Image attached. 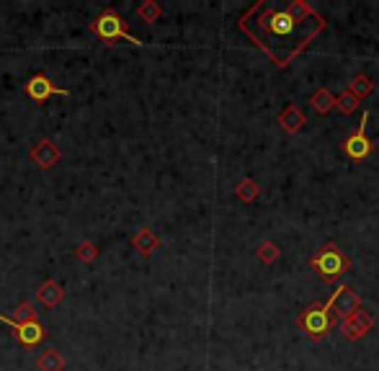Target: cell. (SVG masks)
<instances>
[{
  "mask_svg": "<svg viewBox=\"0 0 379 371\" xmlns=\"http://www.w3.org/2000/svg\"><path fill=\"white\" fill-rule=\"evenodd\" d=\"M11 320H16V322H36V320H39V314H36V309L31 307L29 302H21V304L13 309V317H11Z\"/></svg>",
  "mask_w": 379,
  "mask_h": 371,
  "instance_id": "obj_22",
  "label": "cell"
},
{
  "mask_svg": "<svg viewBox=\"0 0 379 371\" xmlns=\"http://www.w3.org/2000/svg\"><path fill=\"white\" fill-rule=\"evenodd\" d=\"M132 248H135L142 258H150L152 253L160 248V237L155 235V229L152 227H140L137 229V235L132 237Z\"/></svg>",
  "mask_w": 379,
  "mask_h": 371,
  "instance_id": "obj_11",
  "label": "cell"
},
{
  "mask_svg": "<svg viewBox=\"0 0 379 371\" xmlns=\"http://www.w3.org/2000/svg\"><path fill=\"white\" fill-rule=\"evenodd\" d=\"M91 31L98 36L101 42H106V44L129 42V44H137V47H142L145 44V42H140V39H135V36L129 34L127 23H124V18L116 13V11H103V13L96 16L94 23H91Z\"/></svg>",
  "mask_w": 379,
  "mask_h": 371,
  "instance_id": "obj_4",
  "label": "cell"
},
{
  "mask_svg": "<svg viewBox=\"0 0 379 371\" xmlns=\"http://www.w3.org/2000/svg\"><path fill=\"white\" fill-rule=\"evenodd\" d=\"M237 29L264 50L276 67H286L325 31V18L305 0H289L284 8L258 0L240 16Z\"/></svg>",
  "mask_w": 379,
  "mask_h": 371,
  "instance_id": "obj_1",
  "label": "cell"
},
{
  "mask_svg": "<svg viewBox=\"0 0 379 371\" xmlns=\"http://www.w3.org/2000/svg\"><path fill=\"white\" fill-rule=\"evenodd\" d=\"M23 93H26V98H29L31 103H47L52 96H62V98H70V91H62V88H57L50 78H47V75H44V72H36L34 78L26 83Z\"/></svg>",
  "mask_w": 379,
  "mask_h": 371,
  "instance_id": "obj_7",
  "label": "cell"
},
{
  "mask_svg": "<svg viewBox=\"0 0 379 371\" xmlns=\"http://www.w3.org/2000/svg\"><path fill=\"white\" fill-rule=\"evenodd\" d=\"M137 16H140L145 23H155V21H160L163 8H160V3H155V0H145V3L137 6Z\"/></svg>",
  "mask_w": 379,
  "mask_h": 371,
  "instance_id": "obj_18",
  "label": "cell"
},
{
  "mask_svg": "<svg viewBox=\"0 0 379 371\" xmlns=\"http://www.w3.org/2000/svg\"><path fill=\"white\" fill-rule=\"evenodd\" d=\"M310 266H312V271H315L322 281H328L330 284V281H338V278L349 271L351 258L346 256L336 243H325L317 256L310 258Z\"/></svg>",
  "mask_w": 379,
  "mask_h": 371,
  "instance_id": "obj_3",
  "label": "cell"
},
{
  "mask_svg": "<svg viewBox=\"0 0 379 371\" xmlns=\"http://www.w3.org/2000/svg\"><path fill=\"white\" fill-rule=\"evenodd\" d=\"M374 328V314L366 307H358L353 314H349L346 320H341V333L349 341H361L369 336V330Z\"/></svg>",
  "mask_w": 379,
  "mask_h": 371,
  "instance_id": "obj_8",
  "label": "cell"
},
{
  "mask_svg": "<svg viewBox=\"0 0 379 371\" xmlns=\"http://www.w3.org/2000/svg\"><path fill=\"white\" fill-rule=\"evenodd\" d=\"M349 93H353L358 101H364V98H369L374 93V83H372V78L366 75V72H356L353 78H351V83H349V88H346Z\"/></svg>",
  "mask_w": 379,
  "mask_h": 371,
  "instance_id": "obj_16",
  "label": "cell"
},
{
  "mask_svg": "<svg viewBox=\"0 0 379 371\" xmlns=\"http://www.w3.org/2000/svg\"><path fill=\"white\" fill-rule=\"evenodd\" d=\"M330 302H333V314H336L338 320H346L349 314H353L361 307V297H358V292L351 284L338 286L333 297H330Z\"/></svg>",
  "mask_w": 379,
  "mask_h": 371,
  "instance_id": "obj_9",
  "label": "cell"
},
{
  "mask_svg": "<svg viewBox=\"0 0 379 371\" xmlns=\"http://www.w3.org/2000/svg\"><path fill=\"white\" fill-rule=\"evenodd\" d=\"M75 258H78L80 263H94L96 258H98V245L91 243V240H83V243L75 248Z\"/></svg>",
  "mask_w": 379,
  "mask_h": 371,
  "instance_id": "obj_21",
  "label": "cell"
},
{
  "mask_svg": "<svg viewBox=\"0 0 379 371\" xmlns=\"http://www.w3.org/2000/svg\"><path fill=\"white\" fill-rule=\"evenodd\" d=\"M310 106H312V111L315 114H330L333 108H336V96L328 91V88H317L312 96H310Z\"/></svg>",
  "mask_w": 379,
  "mask_h": 371,
  "instance_id": "obj_14",
  "label": "cell"
},
{
  "mask_svg": "<svg viewBox=\"0 0 379 371\" xmlns=\"http://www.w3.org/2000/svg\"><path fill=\"white\" fill-rule=\"evenodd\" d=\"M333 325H336V314H333V302L330 299L325 304L315 302L302 314H297V328L312 341H322L333 330Z\"/></svg>",
  "mask_w": 379,
  "mask_h": 371,
  "instance_id": "obj_2",
  "label": "cell"
},
{
  "mask_svg": "<svg viewBox=\"0 0 379 371\" xmlns=\"http://www.w3.org/2000/svg\"><path fill=\"white\" fill-rule=\"evenodd\" d=\"M305 124H307V116H305V111H302L300 106H294V103H286V106L281 108V114H279V127L284 129V132L294 135V132H300V129H305Z\"/></svg>",
  "mask_w": 379,
  "mask_h": 371,
  "instance_id": "obj_12",
  "label": "cell"
},
{
  "mask_svg": "<svg viewBox=\"0 0 379 371\" xmlns=\"http://www.w3.org/2000/svg\"><path fill=\"white\" fill-rule=\"evenodd\" d=\"M39 371H64V356L57 348H44L36 358Z\"/></svg>",
  "mask_w": 379,
  "mask_h": 371,
  "instance_id": "obj_15",
  "label": "cell"
},
{
  "mask_svg": "<svg viewBox=\"0 0 379 371\" xmlns=\"http://www.w3.org/2000/svg\"><path fill=\"white\" fill-rule=\"evenodd\" d=\"M0 322H6L8 328L13 330L16 341L21 343L23 348H36V346L44 341V336H47V330H44V325L39 320L36 322H16V320H11V317H6V314H0Z\"/></svg>",
  "mask_w": 379,
  "mask_h": 371,
  "instance_id": "obj_6",
  "label": "cell"
},
{
  "mask_svg": "<svg viewBox=\"0 0 379 371\" xmlns=\"http://www.w3.org/2000/svg\"><path fill=\"white\" fill-rule=\"evenodd\" d=\"M29 157L34 160L36 168H42V171H52V168L60 163L62 152H60V147L52 142V139H47V137H44V139H39V142L31 147Z\"/></svg>",
  "mask_w": 379,
  "mask_h": 371,
  "instance_id": "obj_10",
  "label": "cell"
},
{
  "mask_svg": "<svg viewBox=\"0 0 379 371\" xmlns=\"http://www.w3.org/2000/svg\"><path fill=\"white\" fill-rule=\"evenodd\" d=\"M36 299H39V304L52 309L64 299V289L55 281V278H47V281H42V286L36 289Z\"/></svg>",
  "mask_w": 379,
  "mask_h": 371,
  "instance_id": "obj_13",
  "label": "cell"
},
{
  "mask_svg": "<svg viewBox=\"0 0 379 371\" xmlns=\"http://www.w3.org/2000/svg\"><path fill=\"white\" fill-rule=\"evenodd\" d=\"M235 196L243 201V204H253V201L261 196V186H258L253 178H243L235 186Z\"/></svg>",
  "mask_w": 379,
  "mask_h": 371,
  "instance_id": "obj_17",
  "label": "cell"
},
{
  "mask_svg": "<svg viewBox=\"0 0 379 371\" xmlns=\"http://www.w3.org/2000/svg\"><path fill=\"white\" fill-rule=\"evenodd\" d=\"M279 256H281L279 245L271 243V240H264V243L256 248V258L261 261V263H266V266H271L273 261H279Z\"/></svg>",
  "mask_w": 379,
  "mask_h": 371,
  "instance_id": "obj_19",
  "label": "cell"
},
{
  "mask_svg": "<svg viewBox=\"0 0 379 371\" xmlns=\"http://www.w3.org/2000/svg\"><path fill=\"white\" fill-rule=\"evenodd\" d=\"M366 124H369V111L361 114V122H358L356 132L344 139V152L351 160H356V163H361V160H366V157L372 155V139L366 135Z\"/></svg>",
  "mask_w": 379,
  "mask_h": 371,
  "instance_id": "obj_5",
  "label": "cell"
},
{
  "mask_svg": "<svg viewBox=\"0 0 379 371\" xmlns=\"http://www.w3.org/2000/svg\"><path fill=\"white\" fill-rule=\"evenodd\" d=\"M358 103L361 101L353 96V93H349V91H344L341 96H336V111L338 114H344V116H349V114H353L358 108Z\"/></svg>",
  "mask_w": 379,
  "mask_h": 371,
  "instance_id": "obj_20",
  "label": "cell"
}]
</instances>
